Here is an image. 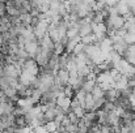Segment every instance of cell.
<instances>
[{"label": "cell", "mask_w": 135, "mask_h": 133, "mask_svg": "<svg viewBox=\"0 0 135 133\" xmlns=\"http://www.w3.org/2000/svg\"><path fill=\"white\" fill-rule=\"evenodd\" d=\"M92 22H84L80 25L79 28V35L80 37H85V35H89L92 34Z\"/></svg>", "instance_id": "cell-4"}, {"label": "cell", "mask_w": 135, "mask_h": 133, "mask_svg": "<svg viewBox=\"0 0 135 133\" xmlns=\"http://www.w3.org/2000/svg\"><path fill=\"white\" fill-rule=\"evenodd\" d=\"M84 108H85V111H94V98L90 93H87L85 102H84Z\"/></svg>", "instance_id": "cell-7"}, {"label": "cell", "mask_w": 135, "mask_h": 133, "mask_svg": "<svg viewBox=\"0 0 135 133\" xmlns=\"http://www.w3.org/2000/svg\"><path fill=\"white\" fill-rule=\"evenodd\" d=\"M4 76H8V77H18V76H20V71L16 68L15 64H5V65H4Z\"/></svg>", "instance_id": "cell-3"}, {"label": "cell", "mask_w": 135, "mask_h": 133, "mask_svg": "<svg viewBox=\"0 0 135 133\" xmlns=\"http://www.w3.org/2000/svg\"><path fill=\"white\" fill-rule=\"evenodd\" d=\"M64 52H66L64 44L60 43V41H59V42H55V46H54V54H56V55H63Z\"/></svg>", "instance_id": "cell-9"}, {"label": "cell", "mask_w": 135, "mask_h": 133, "mask_svg": "<svg viewBox=\"0 0 135 133\" xmlns=\"http://www.w3.org/2000/svg\"><path fill=\"white\" fill-rule=\"evenodd\" d=\"M84 50H85V44L83 43V42H79V43L75 46V48H74V54L75 55H80V54H83L84 52Z\"/></svg>", "instance_id": "cell-10"}, {"label": "cell", "mask_w": 135, "mask_h": 133, "mask_svg": "<svg viewBox=\"0 0 135 133\" xmlns=\"http://www.w3.org/2000/svg\"><path fill=\"white\" fill-rule=\"evenodd\" d=\"M71 99L72 98H68L66 95H59L56 98V106L60 107L64 112H67L70 108H71Z\"/></svg>", "instance_id": "cell-1"}, {"label": "cell", "mask_w": 135, "mask_h": 133, "mask_svg": "<svg viewBox=\"0 0 135 133\" xmlns=\"http://www.w3.org/2000/svg\"><path fill=\"white\" fill-rule=\"evenodd\" d=\"M96 80H93V78H85V81H84V84H83V88L87 93H92V90H93V88L96 86Z\"/></svg>", "instance_id": "cell-8"}, {"label": "cell", "mask_w": 135, "mask_h": 133, "mask_svg": "<svg viewBox=\"0 0 135 133\" xmlns=\"http://www.w3.org/2000/svg\"><path fill=\"white\" fill-rule=\"evenodd\" d=\"M1 115H4V110H3V107L0 106V116H1Z\"/></svg>", "instance_id": "cell-11"}, {"label": "cell", "mask_w": 135, "mask_h": 133, "mask_svg": "<svg viewBox=\"0 0 135 133\" xmlns=\"http://www.w3.org/2000/svg\"><path fill=\"white\" fill-rule=\"evenodd\" d=\"M38 48H40V42H38V39H36V41H28V42L25 43V50L29 52L30 57H33V59L36 57V54H37Z\"/></svg>", "instance_id": "cell-2"}, {"label": "cell", "mask_w": 135, "mask_h": 133, "mask_svg": "<svg viewBox=\"0 0 135 133\" xmlns=\"http://www.w3.org/2000/svg\"><path fill=\"white\" fill-rule=\"evenodd\" d=\"M56 77L59 78V81L63 85H67L68 80H70V71L68 69H59L58 73H56Z\"/></svg>", "instance_id": "cell-5"}, {"label": "cell", "mask_w": 135, "mask_h": 133, "mask_svg": "<svg viewBox=\"0 0 135 133\" xmlns=\"http://www.w3.org/2000/svg\"><path fill=\"white\" fill-rule=\"evenodd\" d=\"M115 8H117V10H118V13L119 14H122V16H125V14H127L129 12H130V7L127 5V3L126 1H123V0H119L118 1V4L117 5H114Z\"/></svg>", "instance_id": "cell-6"}]
</instances>
